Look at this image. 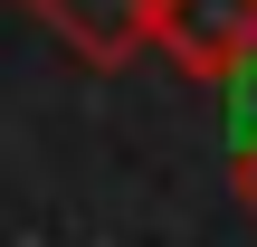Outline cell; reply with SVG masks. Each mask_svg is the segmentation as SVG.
<instances>
[{
  "instance_id": "2",
  "label": "cell",
  "mask_w": 257,
  "mask_h": 247,
  "mask_svg": "<svg viewBox=\"0 0 257 247\" xmlns=\"http://www.w3.org/2000/svg\"><path fill=\"white\" fill-rule=\"evenodd\" d=\"M67 57H86V67H124L134 48H153V10L162 0H19Z\"/></svg>"
},
{
  "instance_id": "1",
  "label": "cell",
  "mask_w": 257,
  "mask_h": 247,
  "mask_svg": "<svg viewBox=\"0 0 257 247\" xmlns=\"http://www.w3.org/2000/svg\"><path fill=\"white\" fill-rule=\"evenodd\" d=\"M153 48L181 76L219 86L238 57H257V0H162L153 10Z\"/></svg>"
},
{
  "instance_id": "4",
  "label": "cell",
  "mask_w": 257,
  "mask_h": 247,
  "mask_svg": "<svg viewBox=\"0 0 257 247\" xmlns=\"http://www.w3.org/2000/svg\"><path fill=\"white\" fill-rule=\"evenodd\" d=\"M229 181H238V200H248V219H257V143H248V152H229Z\"/></svg>"
},
{
  "instance_id": "3",
  "label": "cell",
  "mask_w": 257,
  "mask_h": 247,
  "mask_svg": "<svg viewBox=\"0 0 257 247\" xmlns=\"http://www.w3.org/2000/svg\"><path fill=\"white\" fill-rule=\"evenodd\" d=\"M219 114H229V152H248L257 143V57H238L219 76Z\"/></svg>"
}]
</instances>
